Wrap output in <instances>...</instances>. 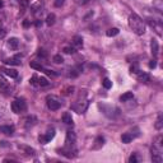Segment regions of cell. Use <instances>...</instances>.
Returning a JSON list of instances; mask_svg holds the SVG:
<instances>
[{
  "label": "cell",
  "mask_w": 163,
  "mask_h": 163,
  "mask_svg": "<svg viewBox=\"0 0 163 163\" xmlns=\"http://www.w3.org/2000/svg\"><path fill=\"white\" fill-rule=\"evenodd\" d=\"M129 27L135 35L138 36H143L145 33V24L144 20L139 17L138 14H131L129 17Z\"/></svg>",
  "instance_id": "6da1fadb"
},
{
  "label": "cell",
  "mask_w": 163,
  "mask_h": 163,
  "mask_svg": "<svg viewBox=\"0 0 163 163\" xmlns=\"http://www.w3.org/2000/svg\"><path fill=\"white\" fill-rule=\"evenodd\" d=\"M163 137L158 135L155 142L152 145V161L155 163H161L163 161Z\"/></svg>",
  "instance_id": "7a4b0ae2"
},
{
  "label": "cell",
  "mask_w": 163,
  "mask_h": 163,
  "mask_svg": "<svg viewBox=\"0 0 163 163\" xmlns=\"http://www.w3.org/2000/svg\"><path fill=\"white\" fill-rule=\"evenodd\" d=\"M27 110V103L23 98H18L12 102V111L14 113H20Z\"/></svg>",
  "instance_id": "3957f363"
},
{
  "label": "cell",
  "mask_w": 163,
  "mask_h": 163,
  "mask_svg": "<svg viewBox=\"0 0 163 163\" xmlns=\"http://www.w3.org/2000/svg\"><path fill=\"white\" fill-rule=\"evenodd\" d=\"M46 101H47V107L50 108L51 111H57L59 108L61 107V102L59 101L55 96H47Z\"/></svg>",
  "instance_id": "277c9868"
},
{
  "label": "cell",
  "mask_w": 163,
  "mask_h": 163,
  "mask_svg": "<svg viewBox=\"0 0 163 163\" xmlns=\"http://www.w3.org/2000/svg\"><path fill=\"white\" fill-rule=\"evenodd\" d=\"M87 107H88V101H77V102H74L73 105H72V110H74L77 113H83L85 110H87Z\"/></svg>",
  "instance_id": "5b68a950"
},
{
  "label": "cell",
  "mask_w": 163,
  "mask_h": 163,
  "mask_svg": "<svg viewBox=\"0 0 163 163\" xmlns=\"http://www.w3.org/2000/svg\"><path fill=\"white\" fill-rule=\"evenodd\" d=\"M75 143H77V135L74 131H68L66 138H65V148H74Z\"/></svg>",
  "instance_id": "8992f818"
},
{
  "label": "cell",
  "mask_w": 163,
  "mask_h": 163,
  "mask_svg": "<svg viewBox=\"0 0 163 163\" xmlns=\"http://www.w3.org/2000/svg\"><path fill=\"white\" fill-rule=\"evenodd\" d=\"M54 137H55V129L51 128V129L47 130V133H46L45 135H40L38 140H40L41 144H47L51 139H54Z\"/></svg>",
  "instance_id": "52a82bcc"
},
{
  "label": "cell",
  "mask_w": 163,
  "mask_h": 163,
  "mask_svg": "<svg viewBox=\"0 0 163 163\" xmlns=\"http://www.w3.org/2000/svg\"><path fill=\"white\" fill-rule=\"evenodd\" d=\"M0 91H2L4 94H9L10 92H12V87H10V84L2 77V75H0Z\"/></svg>",
  "instance_id": "ba28073f"
},
{
  "label": "cell",
  "mask_w": 163,
  "mask_h": 163,
  "mask_svg": "<svg viewBox=\"0 0 163 163\" xmlns=\"http://www.w3.org/2000/svg\"><path fill=\"white\" fill-rule=\"evenodd\" d=\"M150 50H152V55H153V57L155 59L159 54V45H158V41H157L155 38H153L150 42Z\"/></svg>",
  "instance_id": "9c48e42d"
},
{
  "label": "cell",
  "mask_w": 163,
  "mask_h": 163,
  "mask_svg": "<svg viewBox=\"0 0 163 163\" xmlns=\"http://www.w3.org/2000/svg\"><path fill=\"white\" fill-rule=\"evenodd\" d=\"M137 78L139 82H142V83H149L150 82V77H149V74L148 73H144V72H139L137 73Z\"/></svg>",
  "instance_id": "30bf717a"
},
{
  "label": "cell",
  "mask_w": 163,
  "mask_h": 163,
  "mask_svg": "<svg viewBox=\"0 0 163 163\" xmlns=\"http://www.w3.org/2000/svg\"><path fill=\"white\" fill-rule=\"evenodd\" d=\"M4 64H7V65H20V64H22V61H20V55H15L14 57L5 59Z\"/></svg>",
  "instance_id": "8fae6325"
},
{
  "label": "cell",
  "mask_w": 163,
  "mask_h": 163,
  "mask_svg": "<svg viewBox=\"0 0 163 163\" xmlns=\"http://www.w3.org/2000/svg\"><path fill=\"white\" fill-rule=\"evenodd\" d=\"M2 72L5 74V75H8V77L10 78H17L18 77V72L15 69H10V68H2L0 69Z\"/></svg>",
  "instance_id": "7c38bea8"
},
{
  "label": "cell",
  "mask_w": 163,
  "mask_h": 163,
  "mask_svg": "<svg viewBox=\"0 0 163 163\" xmlns=\"http://www.w3.org/2000/svg\"><path fill=\"white\" fill-rule=\"evenodd\" d=\"M8 47L10 48V50H18V47H19V40L17 38V37H12V38H9Z\"/></svg>",
  "instance_id": "4fadbf2b"
},
{
  "label": "cell",
  "mask_w": 163,
  "mask_h": 163,
  "mask_svg": "<svg viewBox=\"0 0 163 163\" xmlns=\"http://www.w3.org/2000/svg\"><path fill=\"white\" fill-rule=\"evenodd\" d=\"M0 131L4 133L5 135H13L14 126H10V125H4V126H0Z\"/></svg>",
  "instance_id": "5bb4252c"
},
{
  "label": "cell",
  "mask_w": 163,
  "mask_h": 163,
  "mask_svg": "<svg viewBox=\"0 0 163 163\" xmlns=\"http://www.w3.org/2000/svg\"><path fill=\"white\" fill-rule=\"evenodd\" d=\"M133 139H134V137L131 135V133H125V134H122L121 135V142L124 143V144H129V143H131L133 142Z\"/></svg>",
  "instance_id": "9a60e30c"
},
{
  "label": "cell",
  "mask_w": 163,
  "mask_h": 163,
  "mask_svg": "<svg viewBox=\"0 0 163 163\" xmlns=\"http://www.w3.org/2000/svg\"><path fill=\"white\" fill-rule=\"evenodd\" d=\"M94 145H93V149H100L103 146V144H105V138L103 137H97L96 140H94Z\"/></svg>",
  "instance_id": "2e32d148"
},
{
  "label": "cell",
  "mask_w": 163,
  "mask_h": 163,
  "mask_svg": "<svg viewBox=\"0 0 163 163\" xmlns=\"http://www.w3.org/2000/svg\"><path fill=\"white\" fill-rule=\"evenodd\" d=\"M63 122L66 124V125H73L74 124L73 122V117H72V115H70L69 112H65L63 115Z\"/></svg>",
  "instance_id": "e0dca14e"
},
{
  "label": "cell",
  "mask_w": 163,
  "mask_h": 163,
  "mask_svg": "<svg viewBox=\"0 0 163 163\" xmlns=\"http://www.w3.org/2000/svg\"><path fill=\"white\" fill-rule=\"evenodd\" d=\"M133 98H134V93H133V92H126V93H124L120 97V101L121 102H128V101L133 100Z\"/></svg>",
  "instance_id": "ac0fdd59"
},
{
  "label": "cell",
  "mask_w": 163,
  "mask_h": 163,
  "mask_svg": "<svg viewBox=\"0 0 163 163\" xmlns=\"http://www.w3.org/2000/svg\"><path fill=\"white\" fill-rule=\"evenodd\" d=\"M118 33H120V29L116 28V27H113V28H108L107 32H106L107 37H115V36H117Z\"/></svg>",
  "instance_id": "d6986e66"
},
{
  "label": "cell",
  "mask_w": 163,
  "mask_h": 163,
  "mask_svg": "<svg viewBox=\"0 0 163 163\" xmlns=\"http://www.w3.org/2000/svg\"><path fill=\"white\" fill-rule=\"evenodd\" d=\"M29 66H31L32 69H35V70H40V72H43V70H45V68L42 66V64L37 63V61H32V63H29Z\"/></svg>",
  "instance_id": "ffe728a7"
},
{
  "label": "cell",
  "mask_w": 163,
  "mask_h": 163,
  "mask_svg": "<svg viewBox=\"0 0 163 163\" xmlns=\"http://www.w3.org/2000/svg\"><path fill=\"white\" fill-rule=\"evenodd\" d=\"M55 19H56V17H55V14H54V13L48 14V15H47V18H46V24H47L48 27L54 26V23H55Z\"/></svg>",
  "instance_id": "44dd1931"
},
{
  "label": "cell",
  "mask_w": 163,
  "mask_h": 163,
  "mask_svg": "<svg viewBox=\"0 0 163 163\" xmlns=\"http://www.w3.org/2000/svg\"><path fill=\"white\" fill-rule=\"evenodd\" d=\"M73 45L77 46V47H82L83 46V38H82L80 36H74L73 38Z\"/></svg>",
  "instance_id": "7402d4cb"
},
{
  "label": "cell",
  "mask_w": 163,
  "mask_h": 163,
  "mask_svg": "<svg viewBox=\"0 0 163 163\" xmlns=\"http://www.w3.org/2000/svg\"><path fill=\"white\" fill-rule=\"evenodd\" d=\"M80 68H74V69H72V70H70V73L68 74L69 75V78H77L78 77V75L80 74Z\"/></svg>",
  "instance_id": "603a6c76"
},
{
  "label": "cell",
  "mask_w": 163,
  "mask_h": 163,
  "mask_svg": "<svg viewBox=\"0 0 163 163\" xmlns=\"http://www.w3.org/2000/svg\"><path fill=\"white\" fill-rule=\"evenodd\" d=\"M102 85H103V88L105 89H110L111 87H112V82L108 79V78H105L102 80Z\"/></svg>",
  "instance_id": "cb8c5ba5"
},
{
  "label": "cell",
  "mask_w": 163,
  "mask_h": 163,
  "mask_svg": "<svg viewBox=\"0 0 163 163\" xmlns=\"http://www.w3.org/2000/svg\"><path fill=\"white\" fill-rule=\"evenodd\" d=\"M63 51H64L65 54H68V55H70V54H75V52H77V48L72 47V46H65V47L63 48Z\"/></svg>",
  "instance_id": "d4e9b609"
},
{
  "label": "cell",
  "mask_w": 163,
  "mask_h": 163,
  "mask_svg": "<svg viewBox=\"0 0 163 163\" xmlns=\"http://www.w3.org/2000/svg\"><path fill=\"white\" fill-rule=\"evenodd\" d=\"M163 128V116L159 115L158 118H157V122H155V129L157 130H161Z\"/></svg>",
  "instance_id": "484cf974"
},
{
  "label": "cell",
  "mask_w": 163,
  "mask_h": 163,
  "mask_svg": "<svg viewBox=\"0 0 163 163\" xmlns=\"http://www.w3.org/2000/svg\"><path fill=\"white\" fill-rule=\"evenodd\" d=\"M19 148L23 149L26 152V154H28V155H33L35 154V149L33 148H29V146H20V145H19Z\"/></svg>",
  "instance_id": "4316f807"
},
{
  "label": "cell",
  "mask_w": 163,
  "mask_h": 163,
  "mask_svg": "<svg viewBox=\"0 0 163 163\" xmlns=\"http://www.w3.org/2000/svg\"><path fill=\"white\" fill-rule=\"evenodd\" d=\"M48 84H50V82H48L45 77H40V78H38V85H41V87H47Z\"/></svg>",
  "instance_id": "83f0119b"
},
{
  "label": "cell",
  "mask_w": 163,
  "mask_h": 163,
  "mask_svg": "<svg viewBox=\"0 0 163 163\" xmlns=\"http://www.w3.org/2000/svg\"><path fill=\"white\" fill-rule=\"evenodd\" d=\"M29 84L31 85H33V87H36V85H38V77L35 74V75H32V78L29 79Z\"/></svg>",
  "instance_id": "f1b7e54d"
},
{
  "label": "cell",
  "mask_w": 163,
  "mask_h": 163,
  "mask_svg": "<svg viewBox=\"0 0 163 163\" xmlns=\"http://www.w3.org/2000/svg\"><path fill=\"white\" fill-rule=\"evenodd\" d=\"M52 61L55 63V64H63L64 63V59H63L61 55H55V56L52 57Z\"/></svg>",
  "instance_id": "f546056e"
},
{
  "label": "cell",
  "mask_w": 163,
  "mask_h": 163,
  "mask_svg": "<svg viewBox=\"0 0 163 163\" xmlns=\"http://www.w3.org/2000/svg\"><path fill=\"white\" fill-rule=\"evenodd\" d=\"M37 56H38V57H42V59H46V57H47V52L43 50V48H40V50L37 51Z\"/></svg>",
  "instance_id": "4dcf8cb0"
},
{
  "label": "cell",
  "mask_w": 163,
  "mask_h": 163,
  "mask_svg": "<svg viewBox=\"0 0 163 163\" xmlns=\"http://www.w3.org/2000/svg\"><path fill=\"white\" fill-rule=\"evenodd\" d=\"M138 162V157L135 153H133L131 155H130V158H129V163H137Z\"/></svg>",
  "instance_id": "1f68e13d"
},
{
  "label": "cell",
  "mask_w": 163,
  "mask_h": 163,
  "mask_svg": "<svg viewBox=\"0 0 163 163\" xmlns=\"http://www.w3.org/2000/svg\"><path fill=\"white\" fill-rule=\"evenodd\" d=\"M26 121H36V118H35L33 116H28V117L26 118ZM33 124H35V122H27L26 126H29V125H33Z\"/></svg>",
  "instance_id": "d6a6232c"
},
{
  "label": "cell",
  "mask_w": 163,
  "mask_h": 163,
  "mask_svg": "<svg viewBox=\"0 0 163 163\" xmlns=\"http://www.w3.org/2000/svg\"><path fill=\"white\" fill-rule=\"evenodd\" d=\"M139 72V68H138V65H133V66L131 68H130V73H134V74H137Z\"/></svg>",
  "instance_id": "836d02e7"
},
{
  "label": "cell",
  "mask_w": 163,
  "mask_h": 163,
  "mask_svg": "<svg viewBox=\"0 0 163 163\" xmlns=\"http://www.w3.org/2000/svg\"><path fill=\"white\" fill-rule=\"evenodd\" d=\"M157 66V61H155V59H154V60H152L150 63H149V68L150 69H154Z\"/></svg>",
  "instance_id": "e575fe53"
},
{
  "label": "cell",
  "mask_w": 163,
  "mask_h": 163,
  "mask_svg": "<svg viewBox=\"0 0 163 163\" xmlns=\"http://www.w3.org/2000/svg\"><path fill=\"white\" fill-rule=\"evenodd\" d=\"M5 35H7V31H5L4 28H0V38H4Z\"/></svg>",
  "instance_id": "d590c367"
},
{
  "label": "cell",
  "mask_w": 163,
  "mask_h": 163,
  "mask_svg": "<svg viewBox=\"0 0 163 163\" xmlns=\"http://www.w3.org/2000/svg\"><path fill=\"white\" fill-rule=\"evenodd\" d=\"M64 3H65V0H55V5H56V7H61Z\"/></svg>",
  "instance_id": "8d00e7d4"
},
{
  "label": "cell",
  "mask_w": 163,
  "mask_h": 163,
  "mask_svg": "<svg viewBox=\"0 0 163 163\" xmlns=\"http://www.w3.org/2000/svg\"><path fill=\"white\" fill-rule=\"evenodd\" d=\"M29 26H31V22H28V20L23 22V27H26V28H27V27H29Z\"/></svg>",
  "instance_id": "74e56055"
},
{
  "label": "cell",
  "mask_w": 163,
  "mask_h": 163,
  "mask_svg": "<svg viewBox=\"0 0 163 163\" xmlns=\"http://www.w3.org/2000/svg\"><path fill=\"white\" fill-rule=\"evenodd\" d=\"M41 24H42V22H40V20H37V22H36V26H37V27H40Z\"/></svg>",
  "instance_id": "f35d334b"
},
{
  "label": "cell",
  "mask_w": 163,
  "mask_h": 163,
  "mask_svg": "<svg viewBox=\"0 0 163 163\" xmlns=\"http://www.w3.org/2000/svg\"><path fill=\"white\" fill-rule=\"evenodd\" d=\"M4 7V2H3V0H0V9H2Z\"/></svg>",
  "instance_id": "ab89813d"
},
{
  "label": "cell",
  "mask_w": 163,
  "mask_h": 163,
  "mask_svg": "<svg viewBox=\"0 0 163 163\" xmlns=\"http://www.w3.org/2000/svg\"><path fill=\"white\" fill-rule=\"evenodd\" d=\"M0 28H3V22H2V19H0Z\"/></svg>",
  "instance_id": "60d3db41"
}]
</instances>
